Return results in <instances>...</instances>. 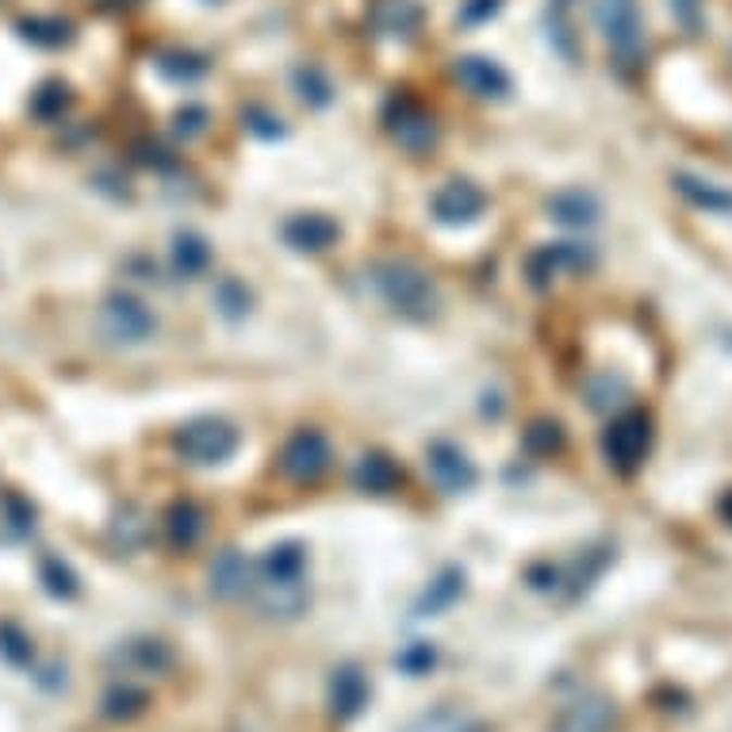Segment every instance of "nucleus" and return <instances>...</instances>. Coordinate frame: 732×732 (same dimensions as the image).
Here are the masks:
<instances>
[{"label": "nucleus", "mask_w": 732, "mask_h": 732, "mask_svg": "<svg viewBox=\"0 0 732 732\" xmlns=\"http://www.w3.org/2000/svg\"><path fill=\"white\" fill-rule=\"evenodd\" d=\"M97 323H100V335L115 345H147L150 338L157 335L154 311H150L142 300H135V295H127V292L108 295V300L100 303Z\"/></svg>", "instance_id": "7ed1b4c3"}, {"label": "nucleus", "mask_w": 732, "mask_h": 732, "mask_svg": "<svg viewBox=\"0 0 732 732\" xmlns=\"http://www.w3.org/2000/svg\"><path fill=\"white\" fill-rule=\"evenodd\" d=\"M411 732H476L472 717L456 714V709H433V714L418 717Z\"/></svg>", "instance_id": "a878e982"}, {"label": "nucleus", "mask_w": 732, "mask_h": 732, "mask_svg": "<svg viewBox=\"0 0 732 732\" xmlns=\"http://www.w3.org/2000/svg\"><path fill=\"white\" fill-rule=\"evenodd\" d=\"M65 108H70V89H65V85H58V81H47L31 97V112L39 115V119H58Z\"/></svg>", "instance_id": "bb28decb"}, {"label": "nucleus", "mask_w": 732, "mask_h": 732, "mask_svg": "<svg viewBox=\"0 0 732 732\" xmlns=\"http://www.w3.org/2000/svg\"><path fill=\"white\" fill-rule=\"evenodd\" d=\"M100 4H108V9H123V4H135V0H100Z\"/></svg>", "instance_id": "72a5a7b5"}, {"label": "nucleus", "mask_w": 732, "mask_h": 732, "mask_svg": "<svg viewBox=\"0 0 732 732\" xmlns=\"http://www.w3.org/2000/svg\"><path fill=\"white\" fill-rule=\"evenodd\" d=\"M399 480H403V472L383 453H365L357 460V472H353V483L361 491H368V495H391L399 488Z\"/></svg>", "instance_id": "6ab92c4d"}, {"label": "nucleus", "mask_w": 732, "mask_h": 732, "mask_svg": "<svg viewBox=\"0 0 732 732\" xmlns=\"http://www.w3.org/2000/svg\"><path fill=\"white\" fill-rule=\"evenodd\" d=\"M368 24L383 39H411L422 27V9H418V0H376Z\"/></svg>", "instance_id": "4468645a"}, {"label": "nucleus", "mask_w": 732, "mask_h": 732, "mask_svg": "<svg viewBox=\"0 0 732 732\" xmlns=\"http://www.w3.org/2000/svg\"><path fill=\"white\" fill-rule=\"evenodd\" d=\"M724 510H729V514H732V495H729V498H724Z\"/></svg>", "instance_id": "f704fd0d"}, {"label": "nucleus", "mask_w": 732, "mask_h": 732, "mask_svg": "<svg viewBox=\"0 0 732 732\" xmlns=\"http://www.w3.org/2000/svg\"><path fill=\"white\" fill-rule=\"evenodd\" d=\"M335 698L342 702L345 714H353V709H357V702H361V676H357V671H342V676H338Z\"/></svg>", "instance_id": "2f4dec72"}, {"label": "nucleus", "mask_w": 732, "mask_h": 732, "mask_svg": "<svg viewBox=\"0 0 732 732\" xmlns=\"http://www.w3.org/2000/svg\"><path fill=\"white\" fill-rule=\"evenodd\" d=\"M250 586V560L238 548H223L212 560V591L223 598H235Z\"/></svg>", "instance_id": "aec40b11"}, {"label": "nucleus", "mask_w": 732, "mask_h": 732, "mask_svg": "<svg viewBox=\"0 0 732 732\" xmlns=\"http://www.w3.org/2000/svg\"><path fill=\"white\" fill-rule=\"evenodd\" d=\"M453 74L464 89L480 100H503L506 92H510V77H506V70L495 62V58H480V54L456 58Z\"/></svg>", "instance_id": "f8f14e48"}, {"label": "nucleus", "mask_w": 732, "mask_h": 732, "mask_svg": "<svg viewBox=\"0 0 732 732\" xmlns=\"http://www.w3.org/2000/svg\"><path fill=\"white\" fill-rule=\"evenodd\" d=\"M426 472H430V480L438 483L445 495H460V491H468L476 483V464L468 460V453H464L460 445H453V441H433V445L426 449Z\"/></svg>", "instance_id": "1a4fd4ad"}, {"label": "nucleus", "mask_w": 732, "mask_h": 732, "mask_svg": "<svg viewBox=\"0 0 732 732\" xmlns=\"http://www.w3.org/2000/svg\"><path fill=\"white\" fill-rule=\"evenodd\" d=\"M671 12H676V16L683 20L686 27H698L702 4H698V0H671Z\"/></svg>", "instance_id": "473e14b6"}, {"label": "nucleus", "mask_w": 732, "mask_h": 732, "mask_svg": "<svg viewBox=\"0 0 732 732\" xmlns=\"http://www.w3.org/2000/svg\"><path fill=\"white\" fill-rule=\"evenodd\" d=\"M648 445H652V422H648V415H641V411L618 415L610 422V430L603 433L606 460H610V468H618V472H626V476L641 468L644 456H648Z\"/></svg>", "instance_id": "39448f33"}, {"label": "nucleus", "mask_w": 732, "mask_h": 732, "mask_svg": "<svg viewBox=\"0 0 732 732\" xmlns=\"http://www.w3.org/2000/svg\"><path fill=\"white\" fill-rule=\"evenodd\" d=\"M295 92H300V100H307L311 108H326L335 100V85H330V77H326L318 65H300V70H295Z\"/></svg>", "instance_id": "5701e85b"}, {"label": "nucleus", "mask_w": 732, "mask_h": 732, "mask_svg": "<svg viewBox=\"0 0 732 732\" xmlns=\"http://www.w3.org/2000/svg\"><path fill=\"white\" fill-rule=\"evenodd\" d=\"M330 460H335L330 441L318 430H295L280 449V472L292 483H315L330 468Z\"/></svg>", "instance_id": "423d86ee"}, {"label": "nucleus", "mask_w": 732, "mask_h": 732, "mask_svg": "<svg viewBox=\"0 0 732 732\" xmlns=\"http://www.w3.org/2000/svg\"><path fill=\"white\" fill-rule=\"evenodd\" d=\"M373 288L380 292V300L388 303L395 315L411 318V323H426V318H433L441 307L433 280L407 257L376 261L373 265Z\"/></svg>", "instance_id": "f257e3e1"}, {"label": "nucleus", "mask_w": 732, "mask_h": 732, "mask_svg": "<svg viewBox=\"0 0 732 732\" xmlns=\"http://www.w3.org/2000/svg\"><path fill=\"white\" fill-rule=\"evenodd\" d=\"M24 35L31 42H39V47H62V42L74 39V31H70V24H62V20H27L24 24Z\"/></svg>", "instance_id": "cd10ccee"}, {"label": "nucleus", "mask_w": 732, "mask_h": 732, "mask_svg": "<svg viewBox=\"0 0 732 732\" xmlns=\"http://www.w3.org/2000/svg\"><path fill=\"white\" fill-rule=\"evenodd\" d=\"M285 242L292 245V250L300 253H318V250H330V245L338 242V223L330 219V215H318V212H307V215H292V219L285 223Z\"/></svg>", "instance_id": "ddd939ff"}, {"label": "nucleus", "mask_w": 732, "mask_h": 732, "mask_svg": "<svg viewBox=\"0 0 732 732\" xmlns=\"http://www.w3.org/2000/svg\"><path fill=\"white\" fill-rule=\"evenodd\" d=\"M594 265V250L591 245H579V242H556L538 250L533 257L526 261L529 280L538 288H545L548 280L564 277V273H586Z\"/></svg>", "instance_id": "9b49d317"}, {"label": "nucleus", "mask_w": 732, "mask_h": 732, "mask_svg": "<svg viewBox=\"0 0 732 732\" xmlns=\"http://www.w3.org/2000/svg\"><path fill=\"white\" fill-rule=\"evenodd\" d=\"M594 20L603 27L606 42L621 54H636L644 42V27H641V9L636 0H598L594 9Z\"/></svg>", "instance_id": "6e6552de"}, {"label": "nucleus", "mask_w": 732, "mask_h": 732, "mask_svg": "<svg viewBox=\"0 0 732 732\" xmlns=\"http://www.w3.org/2000/svg\"><path fill=\"white\" fill-rule=\"evenodd\" d=\"M526 445L533 449V453H553V449L560 445V426H556V422H538L533 430L526 433Z\"/></svg>", "instance_id": "7c9ffc66"}, {"label": "nucleus", "mask_w": 732, "mask_h": 732, "mask_svg": "<svg viewBox=\"0 0 732 732\" xmlns=\"http://www.w3.org/2000/svg\"><path fill=\"white\" fill-rule=\"evenodd\" d=\"M583 395H586V407L591 411H598V415H614V411H618L621 403L629 399V383L614 373H594L591 380H586Z\"/></svg>", "instance_id": "4be33fe9"}, {"label": "nucleus", "mask_w": 732, "mask_h": 732, "mask_svg": "<svg viewBox=\"0 0 732 732\" xmlns=\"http://www.w3.org/2000/svg\"><path fill=\"white\" fill-rule=\"evenodd\" d=\"M303 571H307V553L295 541H285V545H273L261 560V583H257V598L269 614H292L303 610L307 603V586H303Z\"/></svg>", "instance_id": "f03ea898"}, {"label": "nucleus", "mask_w": 732, "mask_h": 732, "mask_svg": "<svg viewBox=\"0 0 732 732\" xmlns=\"http://www.w3.org/2000/svg\"><path fill=\"white\" fill-rule=\"evenodd\" d=\"M173 127H177V135H185V139H195V135H204L207 127V112L200 104H188L180 108L177 115H173Z\"/></svg>", "instance_id": "c756f323"}, {"label": "nucleus", "mask_w": 732, "mask_h": 732, "mask_svg": "<svg viewBox=\"0 0 732 732\" xmlns=\"http://www.w3.org/2000/svg\"><path fill=\"white\" fill-rule=\"evenodd\" d=\"M483 207H488V195H483V188L472 185V180H449V185H441L430 200L433 219L445 223V227L476 223L483 215Z\"/></svg>", "instance_id": "0eeeda50"}, {"label": "nucleus", "mask_w": 732, "mask_h": 732, "mask_svg": "<svg viewBox=\"0 0 732 732\" xmlns=\"http://www.w3.org/2000/svg\"><path fill=\"white\" fill-rule=\"evenodd\" d=\"M177 453L185 456L195 468H212V464H223L235 456L238 449V430L223 418H195V422L180 426L177 438H173Z\"/></svg>", "instance_id": "20e7f679"}, {"label": "nucleus", "mask_w": 732, "mask_h": 732, "mask_svg": "<svg viewBox=\"0 0 732 732\" xmlns=\"http://www.w3.org/2000/svg\"><path fill=\"white\" fill-rule=\"evenodd\" d=\"M169 257H173L177 277L195 280V277H204L207 265H212V245H207L204 235H195V230H177V235H173Z\"/></svg>", "instance_id": "f3484780"}, {"label": "nucleus", "mask_w": 732, "mask_h": 732, "mask_svg": "<svg viewBox=\"0 0 732 732\" xmlns=\"http://www.w3.org/2000/svg\"><path fill=\"white\" fill-rule=\"evenodd\" d=\"M212 300H215V307H219L227 318H242L245 311H250V292H245V285H242V280H235V277H223L219 285H215Z\"/></svg>", "instance_id": "393cba45"}, {"label": "nucleus", "mask_w": 732, "mask_h": 732, "mask_svg": "<svg viewBox=\"0 0 732 732\" xmlns=\"http://www.w3.org/2000/svg\"><path fill=\"white\" fill-rule=\"evenodd\" d=\"M614 706L603 694H586V698L571 702L556 721V732H610Z\"/></svg>", "instance_id": "dca6fc26"}, {"label": "nucleus", "mask_w": 732, "mask_h": 732, "mask_svg": "<svg viewBox=\"0 0 732 732\" xmlns=\"http://www.w3.org/2000/svg\"><path fill=\"white\" fill-rule=\"evenodd\" d=\"M498 9H503V0H464L456 20H460L464 27H480V24H488Z\"/></svg>", "instance_id": "c85d7f7f"}, {"label": "nucleus", "mask_w": 732, "mask_h": 732, "mask_svg": "<svg viewBox=\"0 0 732 732\" xmlns=\"http://www.w3.org/2000/svg\"><path fill=\"white\" fill-rule=\"evenodd\" d=\"M598 215H603L598 195L586 192V188H564L548 200V219L564 223V227H594Z\"/></svg>", "instance_id": "2eb2a0df"}, {"label": "nucleus", "mask_w": 732, "mask_h": 732, "mask_svg": "<svg viewBox=\"0 0 732 732\" xmlns=\"http://www.w3.org/2000/svg\"><path fill=\"white\" fill-rule=\"evenodd\" d=\"M200 533H204V510L195 503L180 498V503H173L169 510H165V538H169V545L188 548L200 541Z\"/></svg>", "instance_id": "412c9836"}, {"label": "nucleus", "mask_w": 732, "mask_h": 732, "mask_svg": "<svg viewBox=\"0 0 732 732\" xmlns=\"http://www.w3.org/2000/svg\"><path fill=\"white\" fill-rule=\"evenodd\" d=\"M676 192L683 195L686 204L702 207V212H714V215L732 212V188L714 185V180H702V177H694V173H676Z\"/></svg>", "instance_id": "a211bd4d"}, {"label": "nucleus", "mask_w": 732, "mask_h": 732, "mask_svg": "<svg viewBox=\"0 0 732 732\" xmlns=\"http://www.w3.org/2000/svg\"><path fill=\"white\" fill-rule=\"evenodd\" d=\"M157 70H162L165 77H173V81H195V77H204L207 62L195 58L192 50H169V54H162Z\"/></svg>", "instance_id": "b1692460"}, {"label": "nucleus", "mask_w": 732, "mask_h": 732, "mask_svg": "<svg viewBox=\"0 0 732 732\" xmlns=\"http://www.w3.org/2000/svg\"><path fill=\"white\" fill-rule=\"evenodd\" d=\"M388 130H391V139L403 150H411V154H422V150H430L433 142H438V123H433V115L407 97L391 104Z\"/></svg>", "instance_id": "9d476101"}]
</instances>
